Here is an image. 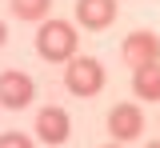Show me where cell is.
<instances>
[{
	"instance_id": "1",
	"label": "cell",
	"mask_w": 160,
	"mask_h": 148,
	"mask_svg": "<svg viewBox=\"0 0 160 148\" xmlns=\"http://www.w3.org/2000/svg\"><path fill=\"white\" fill-rule=\"evenodd\" d=\"M104 80H108V72H104V64L96 56H72V60L64 64V88L80 96V100H92L104 92Z\"/></svg>"
},
{
	"instance_id": "2",
	"label": "cell",
	"mask_w": 160,
	"mask_h": 148,
	"mask_svg": "<svg viewBox=\"0 0 160 148\" xmlns=\"http://www.w3.org/2000/svg\"><path fill=\"white\" fill-rule=\"evenodd\" d=\"M36 52L48 64H68L76 56V28L68 20H44L36 32Z\"/></svg>"
},
{
	"instance_id": "3",
	"label": "cell",
	"mask_w": 160,
	"mask_h": 148,
	"mask_svg": "<svg viewBox=\"0 0 160 148\" xmlns=\"http://www.w3.org/2000/svg\"><path fill=\"white\" fill-rule=\"evenodd\" d=\"M120 56L128 68H144V64H160V36L152 28H136L120 44Z\"/></svg>"
},
{
	"instance_id": "4",
	"label": "cell",
	"mask_w": 160,
	"mask_h": 148,
	"mask_svg": "<svg viewBox=\"0 0 160 148\" xmlns=\"http://www.w3.org/2000/svg\"><path fill=\"white\" fill-rule=\"evenodd\" d=\"M32 96H36V80L28 72H20V68L0 72V108H12V112L16 108H28Z\"/></svg>"
},
{
	"instance_id": "5",
	"label": "cell",
	"mask_w": 160,
	"mask_h": 148,
	"mask_svg": "<svg viewBox=\"0 0 160 148\" xmlns=\"http://www.w3.org/2000/svg\"><path fill=\"white\" fill-rule=\"evenodd\" d=\"M36 136H40V140H44L48 148L64 144V140L72 136V120H68V112H64L60 104L40 108V112H36Z\"/></svg>"
},
{
	"instance_id": "6",
	"label": "cell",
	"mask_w": 160,
	"mask_h": 148,
	"mask_svg": "<svg viewBox=\"0 0 160 148\" xmlns=\"http://www.w3.org/2000/svg\"><path fill=\"white\" fill-rule=\"evenodd\" d=\"M108 132L116 140H136L140 132H144V112H140V104H132V100L112 104V112H108Z\"/></svg>"
},
{
	"instance_id": "7",
	"label": "cell",
	"mask_w": 160,
	"mask_h": 148,
	"mask_svg": "<svg viewBox=\"0 0 160 148\" xmlns=\"http://www.w3.org/2000/svg\"><path fill=\"white\" fill-rule=\"evenodd\" d=\"M116 12H120L116 0H76V20H80V28H88V32L112 28Z\"/></svg>"
},
{
	"instance_id": "8",
	"label": "cell",
	"mask_w": 160,
	"mask_h": 148,
	"mask_svg": "<svg viewBox=\"0 0 160 148\" xmlns=\"http://www.w3.org/2000/svg\"><path fill=\"white\" fill-rule=\"evenodd\" d=\"M132 96H140V100H160V64L132 68Z\"/></svg>"
},
{
	"instance_id": "9",
	"label": "cell",
	"mask_w": 160,
	"mask_h": 148,
	"mask_svg": "<svg viewBox=\"0 0 160 148\" xmlns=\"http://www.w3.org/2000/svg\"><path fill=\"white\" fill-rule=\"evenodd\" d=\"M16 20H28V24H44V16L52 12V0H8Z\"/></svg>"
},
{
	"instance_id": "10",
	"label": "cell",
	"mask_w": 160,
	"mask_h": 148,
	"mask_svg": "<svg viewBox=\"0 0 160 148\" xmlns=\"http://www.w3.org/2000/svg\"><path fill=\"white\" fill-rule=\"evenodd\" d=\"M0 148H36V144H32V136H24V132H4V136H0Z\"/></svg>"
},
{
	"instance_id": "11",
	"label": "cell",
	"mask_w": 160,
	"mask_h": 148,
	"mask_svg": "<svg viewBox=\"0 0 160 148\" xmlns=\"http://www.w3.org/2000/svg\"><path fill=\"white\" fill-rule=\"evenodd\" d=\"M4 44H8V24L0 20V48H4Z\"/></svg>"
},
{
	"instance_id": "12",
	"label": "cell",
	"mask_w": 160,
	"mask_h": 148,
	"mask_svg": "<svg viewBox=\"0 0 160 148\" xmlns=\"http://www.w3.org/2000/svg\"><path fill=\"white\" fill-rule=\"evenodd\" d=\"M144 148H160V140H152V144H144Z\"/></svg>"
},
{
	"instance_id": "13",
	"label": "cell",
	"mask_w": 160,
	"mask_h": 148,
	"mask_svg": "<svg viewBox=\"0 0 160 148\" xmlns=\"http://www.w3.org/2000/svg\"><path fill=\"white\" fill-rule=\"evenodd\" d=\"M104 148H120V144H104Z\"/></svg>"
}]
</instances>
